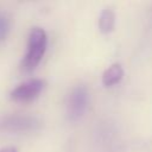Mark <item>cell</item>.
<instances>
[{
    "instance_id": "ba28073f",
    "label": "cell",
    "mask_w": 152,
    "mask_h": 152,
    "mask_svg": "<svg viewBox=\"0 0 152 152\" xmlns=\"http://www.w3.org/2000/svg\"><path fill=\"white\" fill-rule=\"evenodd\" d=\"M0 152H18L15 147H12V146H7V147H4L0 150Z\"/></svg>"
},
{
    "instance_id": "3957f363",
    "label": "cell",
    "mask_w": 152,
    "mask_h": 152,
    "mask_svg": "<svg viewBox=\"0 0 152 152\" xmlns=\"http://www.w3.org/2000/svg\"><path fill=\"white\" fill-rule=\"evenodd\" d=\"M45 82L40 78H31L21 84H19L17 88H14L11 91V99L15 102H30L34 100L44 89Z\"/></svg>"
},
{
    "instance_id": "5b68a950",
    "label": "cell",
    "mask_w": 152,
    "mask_h": 152,
    "mask_svg": "<svg viewBox=\"0 0 152 152\" xmlns=\"http://www.w3.org/2000/svg\"><path fill=\"white\" fill-rule=\"evenodd\" d=\"M124 76V69L120 63H114L109 65L102 74V84L104 87H112L120 82Z\"/></svg>"
},
{
    "instance_id": "277c9868",
    "label": "cell",
    "mask_w": 152,
    "mask_h": 152,
    "mask_svg": "<svg viewBox=\"0 0 152 152\" xmlns=\"http://www.w3.org/2000/svg\"><path fill=\"white\" fill-rule=\"evenodd\" d=\"M40 126V121L33 116L26 115H15L10 116L4 121V127L8 131L23 132V131H32Z\"/></svg>"
},
{
    "instance_id": "8992f818",
    "label": "cell",
    "mask_w": 152,
    "mask_h": 152,
    "mask_svg": "<svg viewBox=\"0 0 152 152\" xmlns=\"http://www.w3.org/2000/svg\"><path fill=\"white\" fill-rule=\"evenodd\" d=\"M115 25V13L112 8L106 7L101 11L99 15V30L102 33H108L113 31Z\"/></svg>"
},
{
    "instance_id": "7a4b0ae2",
    "label": "cell",
    "mask_w": 152,
    "mask_h": 152,
    "mask_svg": "<svg viewBox=\"0 0 152 152\" xmlns=\"http://www.w3.org/2000/svg\"><path fill=\"white\" fill-rule=\"evenodd\" d=\"M89 103V91L83 84L75 86L66 99V116L70 121H77L81 119Z\"/></svg>"
},
{
    "instance_id": "52a82bcc",
    "label": "cell",
    "mask_w": 152,
    "mask_h": 152,
    "mask_svg": "<svg viewBox=\"0 0 152 152\" xmlns=\"http://www.w3.org/2000/svg\"><path fill=\"white\" fill-rule=\"evenodd\" d=\"M8 27H10L8 19L5 18L4 15H0V40L5 39V37L8 32Z\"/></svg>"
},
{
    "instance_id": "6da1fadb",
    "label": "cell",
    "mask_w": 152,
    "mask_h": 152,
    "mask_svg": "<svg viewBox=\"0 0 152 152\" xmlns=\"http://www.w3.org/2000/svg\"><path fill=\"white\" fill-rule=\"evenodd\" d=\"M46 44L48 38L45 31L42 27H33L28 36L26 55L21 62V69L24 71L30 72L36 69L45 53Z\"/></svg>"
}]
</instances>
